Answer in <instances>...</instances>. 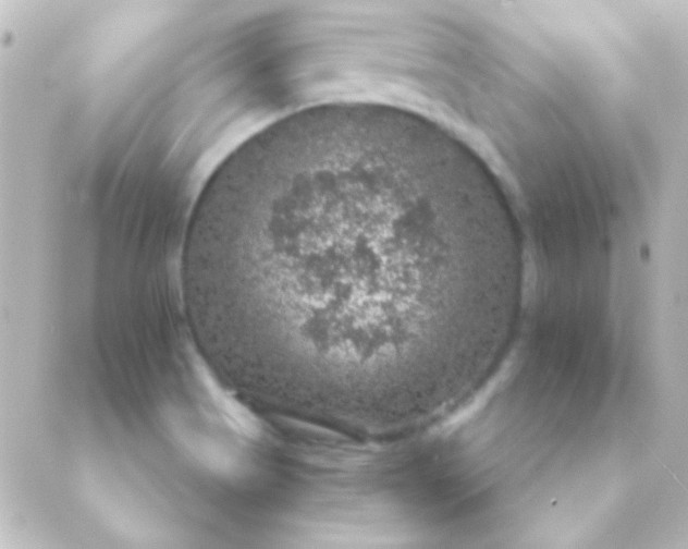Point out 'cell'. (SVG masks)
<instances>
[{"instance_id": "obj_1", "label": "cell", "mask_w": 688, "mask_h": 549, "mask_svg": "<svg viewBox=\"0 0 688 549\" xmlns=\"http://www.w3.org/2000/svg\"><path fill=\"white\" fill-rule=\"evenodd\" d=\"M191 278L271 361L358 386L431 364L446 319L481 318L517 266L441 163L342 135L266 160L213 206Z\"/></svg>"}]
</instances>
